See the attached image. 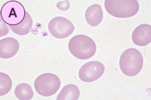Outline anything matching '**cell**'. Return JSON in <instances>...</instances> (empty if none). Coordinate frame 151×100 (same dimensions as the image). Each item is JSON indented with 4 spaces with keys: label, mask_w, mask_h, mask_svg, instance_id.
Segmentation results:
<instances>
[{
    "label": "cell",
    "mask_w": 151,
    "mask_h": 100,
    "mask_svg": "<svg viewBox=\"0 0 151 100\" xmlns=\"http://www.w3.org/2000/svg\"><path fill=\"white\" fill-rule=\"evenodd\" d=\"M133 43L139 47H145L151 42V26L142 24L136 27L132 34Z\"/></svg>",
    "instance_id": "ba28073f"
},
{
    "label": "cell",
    "mask_w": 151,
    "mask_h": 100,
    "mask_svg": "<svg viewBox=\"0 0 151 100\" xmlns=\"http://www.w3.org/2000/svg\"><path fill=\"white\" fill-rule=\"evenodd\" d=\"M12 81L9 75L0 72V96L8 94L11 90Z\"/></svg>",
    "instance_id": "5bb4252c"
},
{
    "label": "cell",
    "mask_w": 151,
    "mask_h": 100,
    "mask_svg": "<svg viewBox=\"0 0 151 100\" xmlns=\"http://www.w3.org/2000/svg\"><path fill=\"white\" fill-rule=\"evenodd\" d=\"M70 1H61L57 3V7L58 8L59 10H63V11H66V10H68L70 9Z\"/></svg>",
    "instance_id": "9a60e30c"
},
{
    "label": "cell",
    "mask_w": 151,
    "mask_h": 100,
    "mask_svg": "<svg viewBox=\"0 0 151 100\" xmlns=\"http://www.w3.org/2000/svg\"><path fill=\"white\" fill-rule=\"evenodd\" d=\"M16 97L20 100H30L34 96V92L30 85L27 83H20L14 90Z\"/></svg>",
    "instance_id": "4fadbf2b"
},
{
    "label": "cell",
    "mask_w": 151,
    "mask_h": 100,
    "mask_svg": "<svg viewBox=\"0 0 151 100\" xmlns=\"http://www.w3.org/2000/svg\"><path fill=\"white\" fill-rule=\"evenodd\" d=\"M105 72V66L101 62L93 61L85 63L78 72V77L82 81L90 83L102 76Z\"/></svg>",
    "instance_id": "52a82bcc"
},
{
    "label": "cell",
    "mask_w": 151,
    "mask_h": 100,
    "mask_svg": "<svg viewBox=\"0 0 151 100\" xmlns=\"http://www.w3.org/2000/svg\"><path fill=\"white\" fill-rule=\"evenodd\" d=\"M61 81L57 75L45 73L38 76L34 81V87L39 94L44 97H50L58 91Z\"/></svg>",
    "instance_id": "277c9868"
},
{
    "label": "cell",
    "mask_w": 151,
    "mask_h": 100,
    "mask_svg": "<svg viewBox=\"0 0 151 100\" xmlns=\"http://www.w3.org/2000/svg\"><path fill=\"white\" fill-rule=\"evenodd\" d=\"M85 17L87 23L91 27H96L103 20V10L99 4H93L86 10Z\"/></svg>",
    "instance_id": "30bf717a"
},
{
    "label": "cell",
    "mask_w": 151,
    "mask_h": 100,
    "mask_svg": "<svg viewBox=\"0 0 151 100\" xmlns=\"http://www.w3.org/2000/svg\"><path fill=\"white\" fill-rule=\"evenodd\" d=\"M68 49L71 54L79 59L85 60L92 58L96 52L94 40L86 35H76L68 43Z\"/></svg>",
    "instance_id": "6da1fadb"
},
{
    "label": "cell",
    "mask_w": 151,
    "mask_h": 100,
    "mask_svg": "<svg viewBox=\"0 0 151 100\" xmlns=\"http://www.w3.org/2000/svg\"><path fill=\"white\" fill-rule=\"evenodd\" d=\"M80 90L77 85L68 84L64 86L57 97V100H78Z\"/></svg>",
    "instance_id": "7c38bea8"
},
{
    "label": "cell",
    "mask_w": 151,
    "mask_h": 100,
    "mask_svg": "<svg viewBox=\"0 0 151 100\" xmlns=\"http://www.w3.org/2000/svg\"><path fill=\"white\" fill-rule=\"evenodd\" d=\"M104 7L110 15L118 18L134 16L139 9L137 0H106Z\"/></svg>",
    "instance_id": "7a4b0ae2"
},
{
    "label": "cell",
    "mask_w": 151,
    "mask_h": 100,
    "mask_svg": "<svg viewBox=\"0 0 151 100\" xmlns=\"http://www.w3.org/2000/svg\"><path fill=\"white\" fill-rule=\"evenodd\" d=\"M49 32L53 37L64 39L69 37L73 33V24L66 17L58 16L53 18L48 24Z\"/></svg>",
    "instance_id": "8992f818"
},
{
    "label": "cell",
    "mask_w": 151,
    "mask_h": 100,
    "mask_svg": "<svg viewBox=\"0 0 151 100\" xmlns=\"http://www.w3.org/2000/svg\"><path fill=\"white\" fill-rule=\"evenodd\" d=\"M19 49V43L14 38H5L0 40V57L9 59L15 56Z\"/></svg>",
    "instance_id": "9c48e42d"
},
{
    "label": "cell",
    "mask_w": 151,
    "mask_h": 100,
    "mask_svg": "<svg viewBox=\"0 0 151 100\" xmlns=\"http://www.w3.org/2000/svg\"><path fill=\"white\" fill-rule=\"evenodd\" d=\"M143 65V56L138 50L129 48L122 54L119 65L125 76L132 77L138 75L142 70Z\"/></svg>",
    "instance_id": "3957f363"
},
{
    "label": "cell",
    "mask_w": 151,
    "mask_h": 100,
    "mask_svg": "<svg viewBox=\"0 0 151 100\" xmlns=\"http://www.w3.org/2000/svg\"><path fill=\"white\" fill-rule=\"evenodd\" d=\"M25 10L21 3L9 1L3 5L1 10V20L9 25H16L24 18Z\"/></svg>",
    "instance_id": "5b68a950"
},
{
    "label": "cell",
    "mask_w": 151,
    "mask_h": 100,
    "mask_svg": "<svg viewBox=\"0 0 151 100\" xmlns=\"http://www.w3.org/2000/svg\"><path fill=\"white\" fill-rule=\"evenodd\" d=\"M32 25H33V20L29 13L26 11L24 18L22 22L16 25H9V27L10 30L15 34L19 36H24L30 33Z\"/></svg>",
    "instance_id": "8fae6325"
}]
</instances>
